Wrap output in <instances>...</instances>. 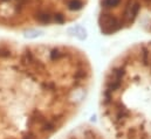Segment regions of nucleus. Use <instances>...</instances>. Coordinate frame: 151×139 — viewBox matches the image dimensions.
I'll return each instance as SVG.
<instances>
[{
	"label": "nucleus",
	"mask_w": 151,
	"mask_h": 139,
	"mask_svg": "<svg viewBox=\"0 0 151 139\" xmlns=\"http://www.w3.org/2000/svg\"><path fill=\"white\" fill-rule=\"evenodd\" d=\"M97 26L104 35L130 29L151 34V0H99Z\"/></svg>",
	"instance_id": "obj_4"
},
{
	"label": "nucleus",
	"mask_w": 151,
	"mask_h": 139,
	"mask_svg": "<svg viewBox=\"0 0 151 139\" xmlns=\"http://www.w3.org/2000/svg\"><path fill=\"white\" fill-rule=\"evenodd\" d=\"M89 0H0V26L8 29H38L78 19Z\"/></svg>",
	"instance_id": "obj_3"
},
{
	"label": "nucleus",
	"mask_w": 151,
	"mask_h": 139,
	"mask_svg": "<svg viewBox=\"0 0 151 139\" xmlns=\"http://www.w3.org/2000/svg\"><path fill=\"white\" fill-rule=\"evenodd\" d=\"M60 139H109L100 129L90 124H82Z\"/></svg>",
	"instance_id": "obj_5"
},
{
	"label": "nucleus",
	"mask_w": 151,
	"mask_h": 139,
	"mask_svg": "<svg viewBox=\"0 0 151 139\" xmlns=\"http://www.w3.org/2000/svg\"><path fill=\"white\" fill-rule=\"evenodd\" d=\"M93 82L90 59L76 46L0 40V139H53Z\"/></svg>",
	"instance_id": "obj_1"
},
{
	"label": "nucleus",
	"mask_w": 151,
	"mask_h": 139,
	"mask_svg": "<svg viewBox=\"0 0 151 139\" xmlns=\"http://www.w3.org/2000/svg\"><path fill=\"white\" fill-rule=\"evenodd\" d=\"M100 113L109 139H151V41L130 46L110 62Z\"/></svg>",
	"instance_id": "obj_2"
}]
</instances>
